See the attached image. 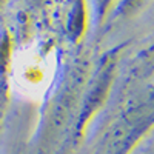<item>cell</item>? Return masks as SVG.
Returning <instances> with one entry per match:
<instances>
[{"label": "cell", "instance_id": "obj_1", "mask_svg": "<svg viewBox=\"0 0 154 154\" xmlns=\"http://www.w3.org/2000/svg\"><path fill=\"white\" fill-rule=\"evenodd\" d=\"M59 75L56 53L32 45L19 56L14 66V85L22 96L31 100H42L49 94Z\"/></svg>", "mask_w": 154, "mask_h": 154}]
</instances>
